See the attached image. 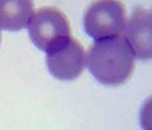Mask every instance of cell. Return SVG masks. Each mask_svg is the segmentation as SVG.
Instances as JSON below:
<instances>
[{
    "label": "cell",
    "mask_w": 152,
    "mask_h": 130,
    "mask_svg": "<svg viewBox=\"0 0 152 130\" xmlns=\"http://www.w3.org/2000/svg\"><path fill=\"white\" fill-rule=\"evenodd\" d=\"M33 15V0H0V28L17 32L26 28Z\"/></svg>",
    "instance_id": "8992f818"
},
{
    "label": "cell",
    "mask_w": 152,
    "mask_h": 130,
    "mask_svg": "<svg viewBox=\"0 0 152 130\" xmlns=\"http://www.w3.org/2000/svg\"><path fill=\"white\" fill-rule=\"evenodd\" d=\"M140 121L143 130H152V96L145 101L141 109Z\"/></svg>",
    "instance_id": "52a82bcc"
},
{
    "label": "cell",
    "mask_w": 152,
    "mask_h": 130,
    "mask_svg": "<svg viewBox=\"0 0 152 130\" xmlns=\"http://www.w3.org/2000/svg\"><path fill=\"white\" fill-rule=\"evenodd\" d=\"M0 39H1V36H0Z\"/></svg>",
    "instance_id": "ba28073f"
},
{
    "label": "cell",
    "mask_w": 152,
    "mask_h": 130,
    "mask_svg": "<svg viewBox=\"0 0 152 130\" xmlns=\"http://www.w3.org/2000/svg\"><path fill=\"white\" fill-rule=\"evenodd\" d=\"M134 54L124 37L114 36L95 41L86 56L91 75L108 86L124 84L134 70Z\"/></svg>",
    "instance_id": "6da1fadb"
},
{
    "label": "cell",
    "mask_w": 152,
    "mask_h": 130,
    "mask_svg": "<svg viewBox=\"0 0 152 130\" xmlns=\"http://www.w3.org/2000/svg\"><path fill=\"white\" fill-rule=\"evenodd\" d=\"M27 27L33 44L43 52H47L57 42L71 36L67 17L52 7L41 8L33 13Z\"/></svg>",
    "instance_id": "3957f363"
},
{
    "label": "cell",
    "mask_w": 152,
    "mask_h": 130,
    "mask_svg": "<svg viewBox=\"0 0 152 130\" xmlns=\"http://www.w3.org/2000/svg\"><path fill=\"white\" fill-rule=\"evenodd\" d=\"M46 53L50 73L61 81L77 78L86 66V52L71 36L57 42Z\"/></svg>",
    "instance_id": "277c9868"
},
{
    "label": "cell",
    "mask_w": 152,
    "mask_h": 130,
    "mask_svg": "<svg viewBox=\"0 0 152 130\" xmlns=\"http://www.w3.org/2000/svg\"><path fill=\"white\" fill-rule=\"evenodd\" d=\"M126 8L121 0H95L84 17V28L95 41L121 36L126 28Z\"/></svg>",
    "instance_id": "7a4b0ae2"
},
{
    "label": "cell",
    "mask_w": 152,
    "mask_h": 130,
    "mask_svg": "<svg viewBox=\"0 0 152 130\" xmlns=\"http://www.w3.org/2000/svg\"><path fill=\"white\" fill-rule=\"evenodd\" d=\"M123 32L134 57L152 60V9L136 10Z\"/></svg>",
    "instance_id": "5b68a950"
}]
</instances>
